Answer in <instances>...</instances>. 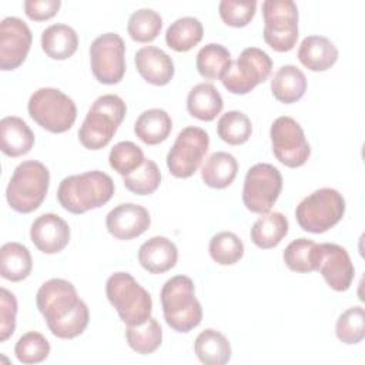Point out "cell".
Instances as JSON below:
<instances>
[{
    "mask_svg": "<svg viewBox=\"0 0 365 365\" xmlns=\"http://www.w3.org/2000/svg\"><path fill=\"white\" fill-rule=\"evenodd\" d=\"M252 133V124L247 114L238 110H231L222 114L217 123L218 137L231 145H240L248 141Z\"/></svg>",
    "mask_w": 365,
    "mask_h": 365,
    "instance_id": "cell-35",
    "label": "cell"
},
{
    "mask_svg": "<svg viewBox=\"0 0 365 365\" xmlns=\"http://www.w3.org/2000/svg\"><path fill=\"white\" fill-rule=\"evenodd\" d=\"M204 34L202 23L197 17L185 16L171 23L165 31V43L170 48L184 53L195 47Z\"/></svg>",
    "mask_w": 365,
    "mask_h": 365,
    "instance_id": "cell-31",
    "label": "cell"
},
{
    "mask_svg": "<svg viewBox=\"0 0 365 365\" xmlns=\"http://www.w3.org/2000/svg\"><path fill=\"white\" fill-rule=\"evenodd\" d=\"M0 148L9 157L27 154L34 145V134L27 123L16 115H7L0 121Z\"/></svg>",
    "mask_w": 365,
    "mask_h": 365,
    "instance_id": "cell-22",
    "label": "cell"
},
{
    "mask_svg": "<svg viewBox=\"0 0 365 365\" xmlns=\"http://www.w3.org/2000/svg\"><path fill=\"white\" fill-rule=\"evenodd\" d=\"M134 63L140 76L153 86H165L174 76L173 58L155 46H145L137 50Z\"/></svg>",
    "mask_w": 365,
    "mask_h": 365,
    "instance_id": "cell-19",
    "label": "cell"
},
{
    "mask_svg": "<svg viewBox=\"0 0 365 365\" xmlns=\"http://www.w3.org/2000/svg\"><path fill=\"white\" fill-rule=\"evenodd\" d=\"M282 190V175L268 163L252 165L245 175L242 202L251 212L267 214L278 200Z\"/></svg>",
    "mask_w": 365,
    "mask_h": 365,
    "instance_id": "cell-11",
    "label": "cell"
},
{
    "mask_svg": "<svg viewBox=\"0 0 365 365\" xmlns=\"http://www.w3.org/2000/svg\"><path fill=\"white\" fill-rule=\"evenodd\" d=\"M271 91L278 101L292 104L305 94L307 77L294 64L281 66L271 78Z\"/></svg>",
    "mask_w": 365,
    "mask_h": 365,
    "instance_id": "cell-23",
    "label": "cell"
},
{
    "mask_svg": "<svg viewBox=\"0 0 365 365\" xmlns=\"http://www.w3.org/2000/svg\"><path fill=\"white\" fill-rule=\"evenodd\" d=\"M17 299L6 288L0 289V341H7L16 329Z\"/></svg>",
    "mask_w": 365,
    "mask_h": 365,
    "instance_id": "cell-43",
    "label": "cell"
},
{
    "mask_svg": "<svg viewBox=\"0 0 365 365\" xmlns=\"http://www.w3.org/2000/svg\"><path fill=\"white\" fill-rule=\"evenodd\" d=\"M231 63L230 51L218 43L205 44L195 57V67L205 80H221Z\"/></svg>",
    "mask_w": 365,
    "mask_h": 365,
    "instance_id": "cell-32",
    "label": "cell"
},
{
    "mask_svg": "<svg viewBox=\"0 0 365 365\" xmlns=\"http://www.w3.org/2000/svg\"><path fill=\"white\" fill-rule=\"evenodd\" d=\"M14 354L21 364H38L50 354V344L40 332L30 331L19 338Z\"/></svg>",
    "mask_w": 365,
    "mask_h": 365,
    "instance_id": "cell-41",
    "label": "cell"
},
{
    "mask_svg": "<svg viewBox=\"0 0 365 365\" xmlns=\"http://www.w3.org/2000/svg\"><path fill=\"white\" fill-rule=\"evenodd\" d=\"M150 212L143 205L123 202L114 207L106 217L107 231L117 240H133L148 230Z\"/></svg>",
    "mask_w": 365,
    "mask_h": 365,
    "instance_id": "cell-17",
    "label": "cell"
},
{
    "mask_svg": "<svg viewBox=\"0 0 365 365\" xmlns=\"http://www.w3.org/2000/svg\"><path fill=\"white\" fill-rule=\"evenodd\" d=\"M77 47V33L67 24H51L41 33V48L53 60H66L71 57Z\"/></svg>",
    "mask_w": 365,
    "mask_h": 365,
    "instance_id": "cell-25",
    "label": "cell"
},
{
    "mask_svg": "<svg viewBox=\"0 0 365 365\" xmlns=\"http://www.w3.org/2000/svg\"><path fill=\"white\" fill-rule=\"evenodd\" d=\"M123 182L128 191L137 195H148L160 187L161 173L153 160L145 158L135 171L123 177Z\"/></svg>",
    "mask_w": 365,
    "mask_h": 365,
    "instance_id": "cell-38",
    "label": "cell"
},
{
    "mask_svg": "<svg viewBox=\"0 0 365 365\" xmlns=\"http://www.w3.org/2000/svg\"><path fill=\"white\" fill-rule=\"evenodd\" d=\"M36 304L50 332L57 338H76L88 325V307L78 298L74 285L67 279L46 281L37 291Z\"/></svg>",
    "mask_w": 365,
    "mask_h": 365,
    "instance_id": "cell-1",
    "label": "cell"
},
{
    "mask_svg": "<svg viewBox=\"0 0 365 365\" xmlns=\"http://www.w3.org/2000/svg\"><path fill=\"white\" fill-rule=\"evenodd\" d=\"M127 113L125 103L115 94H104L94 100L81 127L78 140L88 150L104 148L115 134Z\"/></svg>",
    "mask_w": 365,
    "mask_h": 365,
    "instance_id": "cell-4",
    "label": "cell"
},
{
    "mask_svg": "<svg viewBox=\"0 0 365 365\" xmlns=\"http://www.w3.org/2000/svg\"><path fill=\"white\" fill-rule=\"evenodd\" d=\"M163 19L153 9H138L131 13L127 23V31L134 41L150 43L161 31Z\"/></svg>",
    "mask_w": 365,
    "mask_h": 365,
    "instance_id": "cell-36",
    "label": "cell"
},
{
    "mask_svg": "<svg viewBox=\"0 0 365 365\" xmlns=\"http://www.w3.org/2000/svg\"><path fill=\"white\" fill-rule=\"evenodd\" d=\"M288 234V220L281 212H267L251 227V241L261 250L277 247Z\"/></svg>",
    "mask_w": 365,
    "mask_h": 365,
    "instance_id": "cell-29",
    "label": "cell"
},
{
    "mask_svg": "<svg viewBox=\"0 0 365 365\" xmlns=\"http://www.w3.org/2000/svg\"><path fill=\"white\" fill-rule=\"evenodd\" d=\"M125 339L128 346L137 354H151L154 352L163 341V329L158 321L150 317L141 325H127Z\"/></svg>",
    "mask_w": 365,
    "mask_h": 365,
    "instance_id": "cell-33",
    "label": "cell"
},
{
    "mask_svg": "<svg viewBox=\"0 0 365 365\" xmlns=\"http://www.w3.org/2000/svg\"><path fill=\"white\" fill-rule=\"evenodd\" d=\"M338 339L346 345H355L365 336V311L362 307H351L344 311L335 324Z\"/></svg>",
    "mask_w": 365,
    "mask_h": 365,
    "instance_id": "cell-39",
    "label": "cell"
},
{
    "mask_svg": "<svg viewBox=\"0 0 365 365\" xmlns=\"http://www.w3.org/2000/svg\"><path fill=\"white\" fill-rule=\"evenodd\" d=\"M222 107V97L211 83L194 86L187 96L188 113L201 121L214 120L221 113Z\"/></svg>",
    "mask_w": 365,
    "mask_h": 365,
    "instance_id": "cell-28",
    "label": "cell"
},
{
    "mask_svg": "<svg viewBox=\"0 0 365 365\" xmlns=\"http://www.w3.org/2000/svg\"><path fill=\"white\" fill-rule=\"evenodd\" d=\"M264 40L275 51L294 48L298 40V7L292 0H265L262 3Z\"/></svg>",
    "mask_w": 365,
    "mask_h": 365,
    "instance_id": "cell-9",
    "label": "cell"
},
{
    "mask_svg": "<svg viewBox=\"0 0 365 365\" xmlns=\"http://www.w3.org/2000/svg\"><path fill=\"white\" fill-rule=\"evenodd\" d=\"M50 185L48 168L36 160L20 163L7 184L6 198L9 205L21 214L37 210L44 201Z\"/></svg>",
    "mask_w": 365,
    "mask_h": 365,
    "instance_id": "cell-5",
    "label": "cell"
},
{
    "mask_svg": "<svg viewBox=\"0 0 365 365\" xmlns=\"http://www.w3.org/2000/svg\"><path fill=\"white\" fill-rule=\"evenodd\" d=\"M173 130L170 114L163 108L143 111L134 123L135 135L148 145H155L167 140Z\"/></svg>",
    "mask_w": 365,
    "mask_h": 365,
    "instance_id": "cell-24",
    "label": "cell"
},
{
    "mask_svg": "<svg viewBox=\"0 0 365 365\" xmlns=\"http://www.w3.org/2000/svg\"><path fill=\"white\" fill-rule=\"evenodd\" d=\"M238 163L235 157L225 151L212 153L201 168V178L211 188H225L237 177Z\"/></svg>",
    "mask_w": 365,
    "mask_h": 365,
    "instance_id": "cell-30",
    "label": "cell"
},
{
    "mask_svg": "<svg viewBox=\"0 0 365 365\" xmlns=\"http://www.w3.org/2000/svg\"><path fill=\"white\" fill-rule=\"evenodd\" d=\"M317 250L318 244L308 238L294 240L284 250L285 265L295 272H312L317 271Z\"/></svg>",
    "mask_w": 365,
    "mask_h": 365,
    "instance_id": "cell-34",
    "label": "cell"
},
{
    "mask_svg": "<svg viewBox=\"0 0 365 365\" xmlns=\"http://www.w3.org/2000/svg\"><path fill=\"white\" fill-rule=\"evenodd\" d=\"M24 11L29 19L34 21L48 20L58 11L61 1L60 0H26Z\"/></svg>",
    "mask_w": 365,
    "mask_h": 365,
    "instance_id": "cell-44",
    "label": "cell"
},
{
    "mask_svg": "<svg viewBox=\"0 0 365 365\" xmlns=\"http://www.w3.org/2000/svg\"><path fill=\"white\" fill-rule=\"evenodd\" d=\"M210 145V137L201 127L182 128L167 154V167L177 178L191 177L201 165Z\"/></svg>",
    "mask_w": 365,
    "mask_h": 365,
    "instance_id": "cell-12",
    "label": "cell"
},
{
    "mask_svg": "<svg viewBox=\"0 0 365 365\" xmlns=\"http://www.w3.org/2000/svg\"><path fill=\"white\" fill-rule=\"evenodd\" d=\"M90 66L97 81L117 84L125 73V44L120 34L104 33L90 46Z\"/></svg>",
    "mask_w": 365,
    "mask_h": 365,
    "instance_id": "cell-14",
    "label": "cell"
},
{
    "mask_svg": "<svg viewBox=\"0 0 365 365\" xmlns=\"http://www.w3.org/2000/svg\"><path fill=\"white\" fill-rule=\"evenodd\" d=\"M197 358L205 365H224L231 359V344L224 334L208 328L201 331L194 341Z\"/></svg>",
    "mask_w": 365,
    "mask_h": 365,
    "instance_id": "cell-27",
    "label": "cell"
},
{
    "mask_svg": "<svg viewBox=\"0 0 365 365\" xmlns=\"http://www.w3.org/2000/svg\"><path fill=\"white\" fill-rule=\"evenodd\" d=\"M257 1H234V0H222L218 4L220 17L227 26L231 27H244L247 26L255 14Z\"/></svg>",
    "mask_w": 365,
    "mask_h": 365,
    "instance_id": "cell-42",
    "label": "cell"
},
{
    "mask_svg": "<svg viewBox=\"0 0 365 365\" xmlns=\"http://www.w3.org/2000/svg\"><path fill=\"white\" fill-rule=\"evenodd\" d=\"M269 137L272 153L281 164L297 168L308 161L311 155L309 143L305 138L302 127L292 117L281 115L275 118L271 124Z\"/></svg>",
    "mask_w": 365,
    "mask_h": 365,
    "instance_id": "cell-13",
    "label": "cell"
},
{
    "mask_svg": "<svg viewBox=\"0 0 365 365\" xmlns=\"http://www.w3.org/2000/svg\"><path fill=\"white\" fill-rule=\"evenodd\" d=\"M272 70L271 57L258 47H247L221 77L222 86L232 94H247L264 83Z\"/></svg>",
    "mask_w": 365,
    "mask_h": 365,
    "instance_id": "cell-10",
    "label": "cell"
},
{
    "mask_svg": "<svg viewBox=\"0 0 365 365\" xmlns=\"http://www.w3.org/2000/svg\"><path fill=\"white\" fill-rule=\"evenodd\" d=\"M30 117L50 133H64L70 130L77 118V107L71 97L58 88L41 87L29 100Z\"/></svg>",
    "mask_w": 365,
    "mask_h": 365,
    "instance_id": "cell-7",
    "label": "cell"
},
{
    "mask_svg": "<svg viewBox=\"0 0 365 365\" xmlns=\"http://www.w3.org/2000/svg\"><path fill=\"white\" fill-rule=\"evenodd\" d=\"M298 60L311 71H325L336 63L338 48L324 36H307L299 44Z\"/></svg>",
    "mask_w": 365,
    "mask_h": 365,
    "instance_id": "cell-21",
    "label": "cell"
},
{
    "mask_svg": "<svg viewBox=\"0 0 365 365\" xmlns=\"http://www.w3.org/2000/svg\"><path fill=\"white\" fill-rule=\"evenodd\" d=\"M33 268L29 248L20 242H6L0 250V274L4 279L19 282L26 279Z\"/></svg>",
    "mask_w": 365,
    "mask_h": 365,
    "instance_id": "cell-26",
    "label": "cell"
},
{
    "mask_svg": "<svg viewBox=\"0 0 365 365\" xmlns=\"http://www.w3.org/2000/svg\"><path fill=\"white\" fill-rule=\"evenodd\" d=\"M144 160L143 150L133 141L117 143L108 154L110 167L123 177L135 171Z\"/></svg>",
    "mask_w": 365,
    "mask_h": 365,
    "instance_id": "cell-40",
    "label": "cell"
},
{
    "mask_svg": "<svg viewBox=\"0 0 365 365\" xmlns=\"http://www.w3.org/2000/svg\"><path fill=\"white\" fill-rule=\"evenodd\" d=\"M114 194L113 178L100 170L68 175L57 190L60 205L71 214H84L107 204Z\"/></svg>",
    "mask_w": 365,
    "mask_h": 365,
    "instance_id": "cell-2",
    "label": "cell"
},
{
    "mask_svg": "<svg viewBox=\"0 0 365 365\" xmlns=\"http://www.w3.org/2000/svg\"><path fill=\"white\" fill-rule=\"evenodd\" d=\"M167 325L177 332H190L200 325L202 308L195 298L194 282L187 275H175L165 281L160 294Z\"/></svg>",
    "mask_w": 365,
    "mask_h": 365,
    "instance_id": "cell-3",
    "label": "cell"
},
{
    "mask_svg": "<svg viewBox=\"0 0 365 365\" xmlns=\"http://www.w3.org/2000/svg\"><path fill=\"white\" fill-rule=\"evenodd\" d=\"M106 295L125 325H141L151 317V295L130 272L111 274L106 282Z\"/></svg>",
    "mask_w": 365,
    "mask_h": 365,
    "instance_id": "cell-6",
    "label": "cell"
},
{
    "mask_svg": "<svg viewBox=\"0 0 365 365\" xmlns=\"http://www.w3.org/2000/svg\"><path fill=\"white\" fill-rule=\"evenodd\" d=\"M345 214V200L334 188H319L305 197L295 210L299 227L312 234H321L336 225Z\"/></svg>",
    "mask_w": 365,
    "mask_h": 365,
    "instance_id": "cell-8",
    "label": "cell"
},
{
    "mask_svg": "<svg viewBox=\"0 0 365 365\" xmlns=\"http://www.w3.org/2000/svg\"><path fill=\"white\" fill-rule=\"evenodd\" d=\"M208 251L211 258L220 265H232L244 255V244L237 234L221 231L210 240Z\"/></svg>",
    "mask_w": 365,
    "mask_h": 365,
    "instance_id": "cell-37",
    "label": "cell"
},
{
    "mask_svg": "<svg viewBox=\"0 0 365 365\" xmlns=\"http://www.w3.org/2000/svg\"><path fill=\"white\" fill-rule=\"evenodd\" d=\"M31 41V31L21 19L4 17L0 23V68L9 71L21 66Z\"/></svg>",
    "mask_w": 365,
    "mask_h": 365,
    "instance_id": "cell-15",
    "label": "cell"
},
{
    "mask_svg": "<svg viewBox=\"0 0 365 365\" xmlns=\"http://www.w3.org/2000/svg\"><path fill=\"white\" fill-rule=\"evenodd\" d=\"M178 250L167 237L155 235L147 240L138 250V262L150 274H163L175 267Z\"/></svg>",
    "mask_w": 365,
    "mask_h": 365,
    "instance_id": "cell-20",
    "label": "cell"
},
{
    "mask_svg": "<svg viewBox=\"0 0 365 365\" xmlns=\"http://www.w3.org/2000/svg\"><path fill=\"white\" fill-rule=\"evenodd\" d=\"M317 271H319L325 282L338 292L346 291L355 275V268L348 251L332 242L318 244Z\"/></svg>",
    "mask_w": 365,
    "mask_h": 365,
    "instance_id": "cell-16",
    "label": "cell"
},
{
    "mask_svg": "<svg viewBox=\"0 0 365 365\" xmlns=\"http://www.w3.org/2000/svg\"><path fill=\"white\" fill-rule=\"evenodd\" d=\"M30 240L44 254L63 251L70 241V227L60 215L47 212L37 217L30 228Z\"/></svg>",
    "mask_w": 365,
    "mask_h": 365,
    "instance_id": "cell-18",
    "label": "cell"
}]
</instances>
